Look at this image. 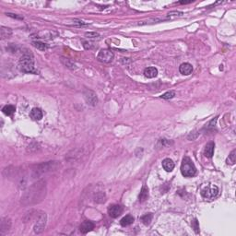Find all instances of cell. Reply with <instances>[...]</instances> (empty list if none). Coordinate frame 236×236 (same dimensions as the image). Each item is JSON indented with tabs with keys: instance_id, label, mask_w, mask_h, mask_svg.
I'll return each instance as SVG.
<instances>
[{
	"instance_id": "obj_1",
	"label": "cell",
	"mask_w": 236,
	"mask_h": 236,
	"mask_svg": "<svg viewBox=\"0 0 236 236\" xmlns=\"http://www.w3.org/2000/svg\"><path fill=\"white\" fill-rule=\"evenodd\" d=\"M44 197H45V184L42 181L30 187L21 199L24 205H32L41 201Z\"/></svg>"
},
{
	"instance_id": "obj_2",
	"label": "cell",
	"mask_w": 236,
	"mask_h": 236,
	"mask_svg": "<svg viewBox=\"0 0 236 236\" xmlns=\"http://www.w3.org/2000/svg\"><path fill=\"white\" fill-rule=\"evenodd\" d=\"M18 68L23 73H37V70L34 67L33 58L27 54L23 55L19 59L18 64Z\"/></svg>"
},
{
	"instance_id": "obj_3",
	"label": "cell",
	"mask_w": 236,
	"mask_h": 236,
	"mask_svg": "<svg viewBox=\"0 0 236 236\" xmlns=\"http://www.w3.org/2000/svg\"><path fill=\"white\" fill-rule=\"evenodd\" d=\"M181 172L185 177H193L197 173V168L189 157H185L181 165Z\"/></svg>"
},
{
	"instance_id": "obj_4",
	"label": "cell",
	"mask_w": 236,
	"mask_h": 236,
	"mask_svg": "<svg viewBox=\"0 0 236 236\" xmlns=\"http://www.w3.org/2000/svg\"><path fill=\"white\" fill-rule=\"evenodd\" d=\"M218 194H219V188L218 186H214V185L204 186L201 189V196L208 200H211L215 198L218 196Z\"/></svg>"
},
{
	"instance_id": "obj_5",
	"label": "cell",
	"mask_w": 236,
	"mask_h": 236,
	"mask_svg": "<svg viewBox=\"0 0 236 236\" xmlns=\"http://www.w3.org/2000/svg\"><path fill=\"white\" fill-rule=\"evenodd\" d=\"M97 59L102 63H109L114 59V53L109 49H102L99 52Z\"/></svg>"
},
{
	"instance_id": "obj_6",
	"label": "cell",
	"mask_w": 236,
	"mask_h": 236,
	"mask_svg": "<svg viewBox=\"0 0 236 236\" xmlns=\"http://www.w3.org/2000/svg\"><path fill=\"white\" fill-rule=\"evenodd\" d=\"M123 210L124 209L122 206L113 204V205H110L108 208V214L112 218H117L118 216H120L123 213Z\"/></svg>"
},
{
	"instance_id": "obj_7",
	"label": "cell",
	"mask_w": 236,
	"mask_h": 236,
	"mask_svg": "<svg viewBox=\"0 0 236 236\" xmlns=\"http://www.w3.org/2000/svg\"><path fill=\"white\" fill-rule=\"evenodd\" d=\"M45 225H46V214L43 213V215L39 218L37 223L34 226V233H41L44 230Z\"/></svg>"
},
{
	"instance_id": "obj_8",
	"label": "cell",
	"mask_w": 236,
	"mask_h": 236,
	"mask_svg": "<svg viewBox=\"0 0 236 236\" xmlns=\"http://www.w3.org/2000/svg\"><path fill=\"white\" fill-rule=\"evenodd\" d=\"M84 98L86 101L88 102V104L92 105V106H95L98 102L97 95L92 90H86L84 92Z\"/></svg>"
},
{
	"instance_id": "obj_9",
	"label": "cell",
	"mask_w": 236,
	"mask_h": 236,
	"mask_svg": "<svg viewBox=\"0 0 236 236\" xmlns=\"http://www.w3.org/2000/svg\"><path fill=\"white\" fill-rule=\"evenodd\" d=\"M56 165H57L56 162H48L46 163L41 164L39 166V170H36V172H37V173H39V172H41V173L51 171L52 169H54V166H56Z\"/></svg>"
},
{
	"instance_id": "obj_10",
	"label": "cell",
	"mask_w": 236,
	"mask_h": 236,
	"mask_svg": "<svg viewBox=\"0 0 236 236\" xmlns=\"http://www.w3.org/2000/svg\"><path fill=\"white\" fill-rule=\"evenodd\" d=\"M94 229V224L91 222V221H89V220H85L83 221L80 226V231L81 232V233H87L90 231H92Z\"/></svg>"
},
{
	"instance_id": "obj_11",
	"label": "cell",
	"mask_w": 236,
	"mask_h": 236,
	"mask_svg": "<svg viewBox=\"0 0 236 236\" xmlns=\"http://www.w3.org/2000/svg\"><path fill=\"white\" fill-rule=\"evenodd\" d=\"M179 71L183 75H190L193 71V66L189 63H183L179 67Z\"/></svg>"
},
{
	"instance_id": "obj_12",
	"label": "cell",
	"mask_w": 236,
	"mask_h": 236,
	"mask_svg": "<svg viewBox=\"0 0 236 236\" xmlns=\"http://www.w3.org/2000/svg\"><path fill=\"white\" fill-rule=\"evenodd\" d=\"M214 148H215V144L213 142H208L204 150V154L207 158H211L213 156L214 153Z\"/></svg>"
},
{
	"instance_id": "obj_13",
	"label": "cell",
	"mask_w": 236,
	"mask_h": 236,
	"mask_svg": "<svg viewBox=\"0 0 236 236\" xmlns=\"http://www.w3.org/2000/svg\"><path fill=\"white\" fill-rule=\"evenodd\" d=\"M157 75H158V70H157V68H154V67L147 68L144 70V76L146 78H148V79L155 78V77H157Z\"/></svg>"
},
{
	"instance_id": "obj_14",
	"label": "cell",
	"mask_w": 236,
	"mask_h": 236,
	"mask_svg": "<svg viewBox=\"0 0 236 236\" xmlns=\"http://www.w3.org/2000/svg\"><path fill=\"white\" fill-rule=\"evenodd\" d=\"M162 167L166 172H172L174 168V162L171 159H164L162 161Z\"/></svg>"
},
{
	"instance_id": "obj_15",
	"label": "cell",
	"mask_w": 236,
	"mask_h": 236,
	"mask_svg": "<svg viewBox=\"0 0 236 236\" xmlns=\"http://www.w3.org/2000/svg\"><path fill=\"white\" fill-rule=\"evenodd\" d=\"M148 198H149V188L146 186H143L138 197V200L139 202H144L148 199Z\"/></svg>"
},
{
	"instance_id": "obj_16",
	"label": "cell",
	"mask_w": 236,
	"mask_h": 236,
	"mask_svg": "<svg viewBox=\"0 0 236 236\" xmlns=\"http://www.w3.org/2000/svg\"><path fill=\"white\" fill-rule=\"evenodd\" d=\"M30 116L33 120H41L43 118V112L39 108H33L31 111Z\"/></svg>"
},
{
	"instance_id": "obj_17",
	"label": "cell",
	"mask_w": 236,
	"mask_h": 236,
	"mask_svg": "<svg viewBox=\"0 0 236 236\" xmlns=\"http://www.w3.org/2000/svg\"><path fill=\"white\" fill-rule=\"evenodd\" d=\"M134 222V218L131 215H126V217H124L123 219L120 220V223L123 227H126L131 225Z\"/></svg>"
},
{
	"instance_id": "obj_18",
	"label": "cell",
	"mask_w": 236,
	"mask_h": 236,
	"mask_svg": "<svg viewBox=\"0 0 236 236\" xmlns=\"http://www.w3.org/2000/svg\"><path fill=\"white\" fill-rule=\"evenodd\" d=\"M12 34V32L9 28H7V27H1V30H0V36H1V39H7V38H9Z\"/></svg>"
},
{
	"instance_id": "obj_19",
	"label": "cell",
	"mask_w": 236,
	"mask_h": 236,
	"mask_svg": "<svg viewBox=\"0 0 236 236\" xmlns=\"http://www.w3.org/2000/svg\"><path fill=\"white\" fill-rule=\"evenodd\" d=\"M10 225H11L10 219H8V218L3 219L2 222H1V233H3L5 231H8V229L10 228Z\"/></svg>"
},
{
	"instance_id": "obj_20",
	"label": "cell",
	"mask_w": 236,
	"mask_h": 236,
	"mask_svg": "<svg viewBox=\"0 0 236 236\" xmlns=\"http://www.w3.org/2000/svg\"><path fill=\"white\" fill-rule=\"evenodd\" d=\"M15 106L13 105H6L5 107H3L2 109V112L6 115H11L15 113Z\"/></svg>"
},
{
	"instance_id": "obj_21",
	"label": "cell",
	"mask_w": 236,
	"mask_h": 236,
	"mask_svg": "<svg viewBox=\"0 0 236 236\" xmlns=\"http://www.w3.org/2000/svg\"><path fill=\"white\" fill-rule=\"evenodd\" d=\"M235 162H236V151L235 150H233V151L230 153L229 157L227 158L226 162H227V164L233 165V164L235 163Z\"/></svg>"
},
{
	"instance_id": "obj_22",
	"label": "cell",
	"mask_w": 236,
	"mask_h": 236,
	"mask_svg": "<svg viewBox=\"0 0 236 236\" xmlns=\"http://www.w3.org/2000/svg\"><path fill=\"white\" fill-rule=\"evenodd\" d=\"M33 45L35 48H37V49L41 51H44L48 48V45L46 44H44V43H42V42H33Z\"/></svg>"
},
{
	"instance_id": "obj_23",
	"label": "cell",
	"mask_w": 236,
	"mask_h": 236,
	"mask_svg": "<svg viewBox=\"0 0 236 236\" xmlns=\"http://www.w3.org/2000/svg\"><path fill=\"white\" fill-rule=\"evenodd\" d=\"M152 219V214L151 213H149V214H146V215H144L142 218H141V220H142V222L145 224V225H149L150 223H151V221Z\"/></svg>"
},
{
	"instance_id": "obj_24",
	"label": "cell",
	"mask_w": 236,
	"mask_h": 236,
	"mask_svg": "<svg viewBox=\"0 0 236 236\" xmlns=\"http://www.w3.org/2000/svg\"><path fill=\"white\" fill-rule=\"evenodd\" d=\"M61 61L65 64V66H67L68 68H76V66H75V64H73L69 59H66V58H62L61 59Z\"/></svg>"
},
{
	"instance_id": "obj_25",
	"label": "cell",
	"mask_w": 236,
	"mask_h": 236,
	"mask_svg": "<svg viewBox=\"0 0 236 236\" xmlns=\"http://www.w3.org/2000/svg\"><path fill=\"white\" fill-rule=\"evenodd\" d=\"M174 96H175V92L172 91V90H171V91H167L166 93L162 94L161 97L163 98V99H172V98H173Z\"/></svg>"
},
{
	"instance_id": "obj_26",
	"label": "cell",
	"mask_w": 236,
	"mask_h": 236,
	"mask_svg": "<svg viewBox=\"0 0 236 236\" xmlns=\"http://www.w3.org/2000/svg\"><path fill=\"white\" fill-rule=\"evenodd\" d=\"M184 15V13L183 12H180V11H173V12H171V13H169L168 15H167V17L168 18H177V17H182Z\"/></svg>"
},
{
	"instance_id": "obj_27",
	"label": "cell",
	"mask_w": 236,
	"mask_h": 236,
	"mask_svg": "<svg viewBox=\"0 0 236 236\" xmlns=\"http://www.w3.org/2000/svg\"><path fill=\"white\" fill-rule=\"evenodd\" d=\"M192 226H193V228H194L195 232H196L197 233H199V225H198V219H194V221L192 222Z\"/></svg>"
},
{
	"instance_id": "obj_28",
	"label": "cell",
	"mask_w": 236,
	"mask_h": 236,
	"mask_svg": "<svg viewBox=\"0 0 236 236\" xmlns=\"http://www.w3.org/2000/svg\"><path fill=\"white\" fill-rule=\"evenodd\" d=\"M94 198H95V201H96V202H99V199H101V201L104 202V200H105V199H104V198H105V196H104L103 193H101H101H98V194L95 196Z\"/></svg>"
},
{
	"instance_id": "obj_29",
	"label": "cell",
	"mask_w": 236,
	"mask_h": 236,
	"mask_svg": "<svg viewBox=\"0 0 236 236\" xmlns=\"http://www.w3.org/2000/svg\"><path fill=\"white\" fill-rule=\"evenodd\" d=\"M85 36L87 38H99L100 35H99V33H86Z\"/></svg>"
},
{
	"instance_id": "obj_30",
	"label": "cell",
	"mask_w": 236,
	"mask_h": 236,
	"mask_svg": "<svg viewBox=\"0 0 236 236\" xmlns=\"http://www.w3.org/2000/svg\"><path fill=\"white\" fill-rule=\"evenodd\" d=\"M7 15H8V16H9V17L19 18V19H22V18H23V17H18V16H17V15H15V14H11V13H7Z\"/></svg>"
},
{
	"instance_id": "obj_31",
	"label": "cell",
	"mask_w": 236,
	"mask_h": 236,
	"mask_svg": "<svg viewBox=\"0 0 236 236\" xmlns=\"http://www.w3.org/2000/svg\"><path fill=\"white\" fill-rule=\"evenodd\" d=\"M180 3L181 4H188V3H191V1H181Z\"/></svg>"
}]
</instances>
